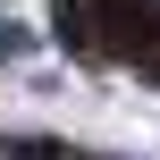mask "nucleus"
<instances>
[{
    "mask_svg": "<svg viewBox=\"0 0 160 160\" xmlns=\"http://www.w3.org/2000/svg\"><path fill=\"white\" fill-rule=\"evenodd\" d=\"M68 160H101V152H68Z\"/></svg>",
    "mask_w": 160,
    "mask_h": 160,
    "instance_id": "obj_3",
    "label": "nucleus"
},
{
    "mask_svg": "<svg viewBox=\"0 0 160 160\" xmlns=\"http://www.w3.org/2000/svg\"><path fill=\"white\" fill-rule=\"evenodd\" d=\"M0 160H68L59 135H0Z\"/></svg>",
    "mask_w": 160,
    "mask_h": 160,
    "instance_id": "obj_1",
    "label": "nucleus"
},
{
    "mask_svg": "<svg viewBox=\"0 0 160 160\" xmlns=\"http://www.w3.org/2000/svg\"><path fill=\"white\" fill-rule=\"evenodd\" d=\"M25 51H34V25H17V17H0V68H8V59H25Z\"/></svg>",
    "mask_w": 160,
    "mask_h": 160,
    "instance_id": "obj_2",
    "label": "nucleus"
}]
</instances>
